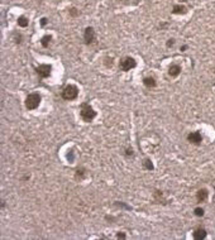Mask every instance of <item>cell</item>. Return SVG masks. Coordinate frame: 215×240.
Returning <instances> with one entry per match:
<instances>
[{"label":"cell","instance_id":"obj_4","mask_svg":"<svg viewBox=\"0 0 215 240\" xmlns=\"http://www.w3.org/2000/svg\"><path fill=\"white\" fill-rule=\"evenodd\" d=\"M136 66H137V62L132 57H123L119 62V68L121 71H124V72H128V71L133 70Z\"/></svg>","mask_w":215,"mask_h":240},{"label":"cell","instance_id":"obj_6","mask_svg":"<svg viewBox=\"0 0 215 240\" xmlns=\"http://www.w3.org/2000/svg\"><path fill=\"white\" fill-rule=\"evenodd\" d=\"M96 39V34H95V31L94 28L91 27H87L84 32V41H85L86 44H92Z\"/></svg>","mask_w":215,"mask_h":240},{"label":"cell","instance_id":"obj_12","mask_svg":"<svg viewBox=\"0 0 215 240\" xmlns=\"http://www.w3.org/2000/svg\"><path fill=\"white\" fill-rule=\"evenodd\" d=\"M197 201L199 202H204L206 200V197H208V192H206V189H200L199 192H197Z\"/></svg>","mask_w":215,"mask_h":240},{"label":"cell","instance_id":"obj_22","mask_svg":"<svg viewBox=\"0 0 215 240\" xmlns=\"http://www.w3.org/2000/svg\"><path fill=\"white\" fill-rule=\"evenodd\" d=\"M47 22H48L47 18H42L41 19V25H46V24H47Z\"/></svg>","mask_w":215,"mask_h":240},{"label":"cell","instance_id":"obj_2","mask_svg":"<svg viewBox=\"0 0 215 240\" xmlns=\"http://www.w3.org/2000/svg\"><path fill=\"white\" fill-rule=\"evenodd\" d=\"M41 104V95L37 94V92H32L27 96L25 99V108L28 110H36V109Z\"/></svg>","mask_w":215,"mask_h":240},{"label":"cell","instance_id":"obj_18","mask_svg":"<svg viewBox=\"0 0 215 240\" xmlns=\"http://www.w3.org/2000/svg\"><path fill=\"white\" fill-rule=\"evenodd\" d=\"M195 215H197V216H202V215H204V210L202 209H195Z\"/></svg>","mask_w":215,"mask_h":240},{"label":"cell","instance_id":"obj_8","mask_svg":"<svg viewBox=\"0 0 215 240\" xmlns=\"http://www.w3.org/2000/svg\"><path fill=\"white\" fill-rule=\"evenodd\" d=\"M181 73V67L179 65H171L170 68H168V75L171 77H177Z\"/></svg>","mask_w":215,"mask_h":240},{"label":"cell","instance_id":"obj_15","mask_svg":"<svg viewBox=\"0 0 215 240\" xmlns=\"http://www.w3.org/2000/svg\"><path fill=\"white\" fill-rule=\"evenodd\" d=\"M143 166H144V168L146 169H148V171H153V163H152V161L151 159H144V162H143Z\"/></svg>","mask_w":215,"mask_h":240},{"label":"cell","instance_id":"obj_9","mask_svg":"<svg viewBox=\"0 0 215 240\" xmlns=\"http://www.w3.org/2000/svg\"><path fill=\"white\" fill-rule=\"evenodd\" d=\"M186 11H187V8L181 5V4H177V5L174 6V9H172V13H174V14H185Z\"/></svg>","mask_w":215,"mask_h":240},{"label":"cell","instance_id":"obj_14","mask_svg":"<svg viewBox=\"0 0 215 240\" xmlns=\"http://www.w3.org/2000/svg\"><path fill=\"white\" fill-rule=\"evenodd\" d=\"M28 23H29V22H28V19L25 18L24 15H22V16H19V18H18V24H19V27L25 28V27L28 25Z\"/></svg>","mask_w":215,"mask_h":240},{"label":"cell","instance_id":"obj_1","mask_svg":"<svg viewBox=\"0 0 215 240\" xmlns=\"http://www.w3.org/2000/svg\"><path fill=\"white\" fill-rule=\"evenodd\" d=\"M80 116H81V119L84 121L90 123V121H92L95 119L96 111L90 106V104L84 103V104H81V108H80Z\"/></svg>","mask_w":215,"mask_h":240},{"label":"cell","instance_id":"obj_19","mask_svg":"<svg viewBox=\"0 0 215 240\" xmlns=\"http://www.w3.org/2000/svg\"><path fill=\"white\" fill-rule=\"evenodd\" d=\"M14 38H15V42H16V43H22V36H20V34H19V36L15 34Z\"/></svg>","mask_w":215,"mask_h":240},{"label":"cell","instance_id":"obj_11","mask_svg":"<svg viewBox=\"0 0 215 240\" xmlns=\"http://www.w3.org/2000/svg\"><path fill=\"white\" fill-rule=\"evenodd\" d=\"M205 236H206V233H205L204 229H197V230H195V233H194V238L197 239V240L204 239Z\"/></svg>","mask_w":215,"mask_h":240},{"label":"cell","instance_id":"obj_17","mask_svg":"<svg viewBox=\"0 0 215 240\" xmlns=\"http://www.w3.org/2000/svg\"><path fill=\"white\" fill-rule=\"evenodd\" d=\"M79 14H80V11L76 9V8H71V9H70V15L71 16H77Z\"/></svg>","mask_w":215,"mask_h":240},{"label":"cell","instance_id":"obj_5","mask_svg":"<svg viewBox=\"0 0 215 240\" xmlns=\"http://www.w3.org/2000/svg\"><path fill=\"white\" fill-rule=\"evenodd\" d=\"M36 72H37V75L39 76V77L47 78V77H49L51 72H52V67H51L49 65H39L36 68Z\"/></svg>","mask_w":215,"mask_h":240},{"label":"cell","instance_id":"obj_7","mask_svg":"<svg viewBox=\"0 0 215 240\" xmlns=\"http://www.w3.org/2000/svg\"><path fill=\"white\" fill-rule=\"evenodd\" d=\"M189 142L190 143H194V144H200L201 140H202V138L200 135V133H197V132H194V133H190L189 134Z\"/></svg>","mask_w":215,"mask_h":240},{"label":"cell","instance_id":"obj_13","mask_svg":"<svg viewBox=\"0 0 215 240\" xmlns=\"http://www.w3.org/2000/svg\"><path fill=\"white\" fill-rule=\"evenodd\" d=\"M51 36H44V37H42V39H41V44L43 46L44 48H47L48 46H49V43H51Z\"/></svg>","mask_w":215,"mask_h":240},{"label":"cell","instance_id":"obj_20","mask_svg":"<svg viewBox=\"0 0 215 240\" xmlns=\"http://www.w3.org/2000/svg\"><path fill=\"white\" fill-rule=\"evenodd\" d=\"M174 44H175V39H168V42H167V47H172Z\"/></svg>","mask_w":215,"mask_h":240},{"label":"cell","instance_id":"obj_21","mask_svg":"<svg viewBox=\"0 0 215 240\" xmlns=\"http://www.w3.org/2000/svg\"><path fill=\"white\" fill-rule=\"evenodd\" d=\"M126 155H133V149L132 148H126Z\"/></svg>","mask_w":215,"mask_h":240},{"label":"cell","instance_id":"obj_23","mask_svg":"<svg viewBox=\"0 0 215 240\" xmlns=\"http://www.w3.org/2000/svg\"><path fill=\"white\" fill-rule=\"evenodd\" d=\"M116 238H118V239H125V235H124L123 233H119V234L116 235Z\"/></svg>","mask_w":215,"mask_h":240},{"label":"cell","instance_id":"obj_16","mask_svg":"<svg viewBox=\"0 0 215 240\" xmlns=\"http://www.w3.org/2000/svg\"><path fill=\"white\" fill-rule=\"evenodd\" d=\"M85 173H86V172H85V169H84V168H79V169L77 171H76V174H75V177H76V179H82L84 178V176H85Z\"/></svg>","mask_w":215,"mask_h":240},{"label":"cell","instance_id":"obj_3","mask_svg":"<svg viewBox=\"0 0 215 240\" xmlns=\"http://www.w3.org/2000/svg\"><path fill=\"white\" fill-rule=\"evenodd\" d=\"M79 95V88L76 87L75 85H67L62 91V98L65 100H75Z\"/></svg>","mask_w":215,"mask_h":240},{"label":"cell","instance_id":"obj_10","mask_svg":"<svg viewBox=\"0 0 215 240\" xmlns=\"http://www.w3.org/2000/svg\"><path fill=\"white\" fill-rule=\"evenodd\" d=\"M143 83H144V86L151 88V87L156 86V80H154V77H151V76H148V77L143 78Z\"/></svg>","mask_w":215,"mask_h":240}]
</instances>
